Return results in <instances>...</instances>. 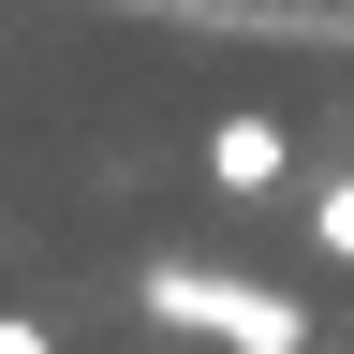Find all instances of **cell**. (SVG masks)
Listing matches in <instances>:
<instances>
[{
    "mask_svg": "<svg viewBox=\"0 0 354 354\" xmlns=\"http://www.w3.org/2000/svg\"><path fill=\"white\" fill-rule=\"evenodd\" d=\"M0 354H59V339H44V325H30V310H0Z\"/></svg>",
    "mask_w": 354,
    "mask_h": 354,
    "instance_id": "277c9868",
    "label": "cell"
},
{
    "mask_svg": "<svg viewBox=\"0 0 354 354\" xmlns=\"http://www.w3.org/2000/svg\"><path fill=\"white\" fill-rule=\"evenodd\" d=\"M148 325H192L221 354H310V310L295 295H266V281H221V266H148Z\"/></svg>",
    "mask_w": 354,
    "mask_h": 354,
    "instance_id": "6da1fadb",
    "label": "cell"
},
{
    "mask_svg": "<svg viewBox=\"0 0 354 354\" xmlns=\"http://www.w3.org/2000/svg\"><path fill=\"white\" fill-rule=\"evenodd\" d=\"M281 162H295L281 118H221V133H207V177H221V192H281Z\"/></svg>",
    "mask_w": 354,
    "mask_h": 354,
    "instance_id": "7a4b0ae2",
    "label": "cell"
},
{
    "mask_svg": "<svg viewBox=\"0 0 354 354\" xmlns=\"http://www.w3.org/2000/svg\"><path fill=\"white\" fill-rule=\"evenodd\" d=\"M310 236H325V251L354 266V177H339V192H325V207H310Z\"/></svg>",
    "mask_w": 354,
    "mask_h": 354,
    "instance_id": "3957f363",
    "label": "cell"
}]
</instances>
